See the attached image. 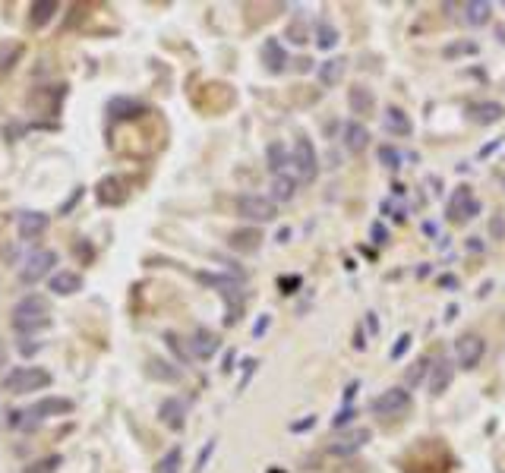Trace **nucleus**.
Wrapping results in <instances>:
<instances>
[{
	"mask_svg": "<svg viewBox=\"0 0 505 473\" xmlns=\"http://www.w3.org/2000/svg\"><path fill=\"white\" fill-rule=\"evenodd\" d=\"M50 325V303L41 294H29L13 306V328L16 331H38Z\"/></svg>",
	"mask_w": 505,
	"mask_h": 473,
	"instance_id": "f257e3e1",
	"label": "nucleus"
},
{
	"mask_svg": "<svg viewBox=\"0 0 505 473\" xmlns=\"http://www.w3.org/2000/svg\"><path fill=\"white\" fill-rule=\"evenodd\" d=\"M48 385H50V372L38 369V366H19V369L4 376V388L10 395H29V391H41Z\"/></svg>",
	"mask_w": 505,
	"mask_h": 473,
	"instance_id": "f03ea898",
	"label": "nucleus"
},
{
	"mask_svg": "<svg viewBox=\"0 0 505 473\" xmlns=\"http://www.w3.org/2000/svg\"><path fill=\"white\" fill-rule=\"evenodd\" d=\"M290 164H294L297 177H300L303 183H313L316 174H319V158H316V149L313 142H309L307 136H300L294 142V155H290Z\"/></svg>",
	"mask_w": 505,
	"mask_h": 473,
	"instance_id": "7ed1b4c3",
	"label": "nucleus"
},
{
	"mask_svg": "<svg viewBox=\"0 0 505 473\" xmlns=\"http://www.w3.org/2000/svg\"><path fill=\"white\" fill-rule=\"evenodd\" d=\"M54 265H57V252H54V249H38V252H32V256L25 259L22 271H19V281H22V284H38L50 268H54Z\"/></svg>",
	"mask_w": 505,
	"mask_h": 473,
	"instance_id": "20e7f679",
	"label": "nucleus"
},
{
	"mask_svg": "<svg viewBox=\"0 0 505 473\" xmlns=\"http://www.w3.org/2000/svg\"><path fill=\"white\" fill-rule=\"evenodd\" d=\"M237 212L243 214L246 221H275L278 208H275V199H265V196H240L237 199Z\"/></svg>",
	"mask_w": 505,
	"mask_h": 473,
	"instance_id": "39448f33",
	"label": "nucleus"
},
{
	"mask_svg": "<svg viewBox=\"0 0 505 473\" xmlns=\"http://www.w3.org/2000/svg\"><path fill=\"white\" fill-rule=\"evenodd\" d=\"M483 338L480 334H461L458 344H454V357H458V366L461 369H477L480 359H483Z\"/></svg>",
	"mask_w": 505,
	"mask_h": 473,
	"instance_id": "423d86ee",
	"label": "nucleus"
},
{
	"mask_svg": "<svg viewBox=\"0 0 505 473\" xmlns=\"http://www.w3.org/2000/svg\"><path fill=\"white\" fill-rule=\"evenodd\" d=\"M480 212V202L471 196V186H454L452 199H448V221L461 224V221L473 218Z\"/></svg>",
	"mask_w": 505,
	"mask_h": 473,
	"instance_id": "0eeeda50",
	"label": "nucleus"
},
{
	"mask_svg": "<svg viewBox=\"0 0 505 473\" xmlns=\"http://www.w3.org/2000/svg\"><path fill=\"white\" fill-rule=\"evenodd\" d=\"M408 407H410V395H408L404 388H389V391H382V395H379L376 401L370 404V410H372V413H379V416L404 413Z\"/></svg>",
	"mask_w": 505,
	"mask_h": 473,
	"instance_id": "6e6552de",
	"label": "nucleus"
},
{
	"mask_svg": "<svg viewBox=\"0 0 505 473\" xmlns=\"http://www.w3.org/2000/svg\"><path fill=\"white\" fill-rule=\"evenodd\" d=\"M370 441V429H351V432H344L338 441H332L328 445V451L332 454H338V458H347V454H354V451H360V448Z\"/></svg>",
	"mask_w": 505,
	"mask_h": 473,
	"instance_id": "1a4fd4ad",
	"label": "nucleus"
},
{
	"mask_svg": "<svg viewBox=\"0 0 505 473\" xmlns=\"http://www.w3.org/2000/svg\"><path fill=\"white\" fill-rule=\"evenodd\" d=\"M73 410V401L69 397H41L38 404H32V410L25 416H35V420H44V416H60Z\"/></svg>",
	"mask_w": 505,
	"mask_h": 473,
	"instance_id": "9d476101",
	"label": "nucleus"
},
{
	"mask_svg": "<svg viewBox=\"0 0 505 473\" xmlns=\"http://www.w3.org/2000/svg\"><path fill=\"white\" fill-rule=\"evenodd\" d=\"M48 231V214L44 212H22L19 214V237L22 240H35Z\"/></svg>",
	"mask_w": 505,
	"mask_h": 473,
	"instance_id": "9b49d317",
	"label": "nucleus"
},
{
	"mask_svg": "<svg viewBox=\"0 0 505 473\" xmlns=\"http://www.w3.org/2000/svg\"><path fill=\"white\" fill-rule=\"evenodd\" d=\"M366 145H370V130L363 123H357V120L344 123V149L351 155H360V151H366Z\"/></svg>",
	"mask_w": 505,
	"mask_h": 473,
	"instance_id": "f8f14e48",
	"label": "nucleus"
},
{
	"mask_svg": "<svg viewBox=\"0 0 505 473\" xmlns=\"http://www.w3.org/2000/svg\"><path fill=\"white\" fill-rule=\"evenodd\" d=\"M344 69H347V60H344V57H332V60L319 63V82H322L325 88L338 85V82L344 79Z\"/></svg>",
	"mask_w": 505,
	"mask_h": 473,
	"instance_id": "ddd939ff",
	"label": "nucleus"
},
{
	"mask_svg": "<svg viewBox=\"0 0 505 473\" xmlns=\"http://www.w3.org/2000/svg\"><path fill=\"white\" fill-rule=\"evenodd\" d=\"M215 350H218V338H215L212 331H206V328H199V331L193 334V341H189V353L199 359H208Z\"/></svg>",
	"mask_w": 505,
	"mask_h": 473,
	"instance_id": "4468645a",
	"label": "nucleus"
},
{
	"mask_svg": "<svg viewBox=\"0 0 505 473\" xmlns=\"http://www.w3.org/2000/svg\"><path fill=\"white\" fill-rule=\"evenodd\" d=\"M183 401H177V397H168V401H161V407H158V416H161V423L168 429H183Z\"/></svg>",
	"mask_w": 505,
	"mask_h": 473,
	"instance_id": "2eb2a0df",
	"label": "nucleus"
},
{
	"mask_svg": "<svg viewBox=\"0 0 505 473\" xmlns=\"http://www.w3.org/2000/svg\"><path fill=\"white\" fill-rule=\"evenodd\" d=\"M98 199L105 202V205H120V202L126 199L123 183H120L117 177H105V180L98 183Z\"/></svg>",
	"mask_w": 505,
	"mask_h": 473,
	"instance_id": "dca6fc26",
	"label": "nucleus"
},
{
	"mask_svg": "<svg viewBox=\"0 0 505 473\" xmlns=\"http://www.w3.org/2000/svg\"><path fill=\"white\" fill-rule=\"evenodd\" d=\"M347 104H351V111L354 114H370L372 111V104H376V98H372V92L366 85H354L351 92H347Z\"/></svg>",
	"mask_w": 505,
	"mask_h": 473,
	"instance_id": "f3484780",
	"label": "nucleus"
},
{
	"mask_svg": "<svg viewBox=\"0 0 505 473\" xmlns=\"http://www.w3.org/2000/svg\"><path fill=\"white\" fill-rule=\"evenodd\" d=\"M50 290H57L60 296H69L82 290V277L76 271H57V275H50Z\"/></svg>",
	"mask_w": 505,
	"mask_h": 473,
	"instance_id": "a211bd4d",
	"label": "nucleus"
},
{
	"mask_svg": "<svg viewBox=\"0 0 505 473\" xmlns=\"http://www.w3.org/2000/svg\"><path fill=\"white\" fill-rule=\"evenodd\" d=\"M385 130L389 132H395V136H410V120H408V114L401 111V107H385Z\"/></svg>",
	"mask_w": 505,
	"mask_h": 473,
	"instance_id": "6ab92c4d",
	"label": "nucleus"
},
{
	"mask_svg": "<svg viewBox=\"0 0 505 473\" xmlns=\"http://www.w3.org/2000/svg\"><path fill=\"white\" fill-rule=\"evenodd\" d=\"M262 57H265V67H269L271 73H281L284 63H288V54H284V48L278 44V38H269V41L262 44Z\"/></svg>",
	"mask_w": 505,
	"mask_h": 473,
	"instance_id": "aec40b11",
	"label": "nucleus"
},
{
	"mask_svg": "<svg viewBox=\"0 0 505 473\" xmlns=\"http://www.w3.org/2000/svg\"><path fill=\"white\" fill-rule=\"evenodd\" d=\"M502 104L499 101H480V104H471V117L477 120V123H496V120H502Z\"/></svg>",
	"mask_w": 505,
	"mask_h": 473,
	"instance_id": "412c9836",
	"label": "nucleus"
},
{
	"mask_svg": "<svg viewBox=\"0 0 505 473\" xmlns=\"http://www.w3.org/2000/svg\"><path fill=\"white\" fill-rule=\"evenodd\" d=\"M142 111H145V104H139V101H130V98H114L111 104H107V114H111L114 120H130V117H139Z\"/></svg>",
	"mask_w": 505,
	"mask_h": 473,
	"instance_id": "4be33fe9",
	"label": "nucleus"
},
{
	"mask_svg": "<svg viewBox=\"0 0 505 473\" xmlns=\"http://www.w3.org/2000/svg\"><path fill=\"white\" fill-rule=\"evenodd\" d=\"M259 243H262V233L252 231V227H246V231H234L231 233V246L237 252H256Z\"/></svg>",
	"mask_w": 505,
	"mask_h": 473,
	"instance_id": "5701e85b",
	"label": "nucleus"
},
{
	"mask_svg": "<svg viewBox=\"0 0 505 473\" xmlns=\"http://www.w3.org/2000/svg\"><path fill=\"white\" fill-rule=\"evenodd\" d=\"M54 13H57V0H35V4H32V10H29L32 29H41V25H48Z\"/></svg>",
	"mask_w": 505,
	"mask_h": 473,
	"instance_id": "b1692460",
	"label": "nucleus"
},
{
	"mask_svg": "<svg viewBox=\"0 0 505 473\" xmlns=\"http://www.w3.org/2000/svg\"><path fill=\"white\" fill-rule=\"evenodd\" d=\"M452 376H454V366H452V359H439L436 363V372H433V395H442V391L452 385Z\"/></svg>",
	"mask_w": 505,
	"mask_h": 473,
	"instance_id": "393cba45",
	"label": "nucleus"
},
{
	"mask_svg": "<svg viewBox=\"0 0 505 473\" xmlns=\"http://www.w3.org/2000/svg\"><path fill=\"white\" fill-rule=\"evenodd\" d=\"M199 284H206V287H215L218 294H227V290H240V281L237 277H227V275H208V271H199Z\"/></svg>",
	"mask_w": 505,
	"mask_h": 473,
	"instance_id": "a878e982",
	"label": "nucleus"
},
{
	"mask_svg": "<svg viewBox=\"0 0 505 473\" xmlns=\"http://www.w3.org/2000/svg\"><path fill=\"white\" fill-rule=\"evenodd\" d=\"M490 13H492V6L486 4V0H473V4L464 6V22L467 25H483V22H490Z\"/></svg>",
	"mask_w": 505,
	"mask_h": 473,
	"instance_id": "bb28decb",
	"label": "nucleus"
},
{
	"mask_svg": "<svg viewBox=\"0 0 505 473\" xmlns=\"http://www.w3.org/2000/svg\"><path fill=\"white\" fill-rule=\"evenodd\" d=\"M265 161H269V170H271V174L278 177V174H281V170L290 164V158H288V151H284L281 142H271L269 151H265Z\"/></svg>",
	"mask_w": 505,
	"mask_h": 473,
	"instance_id": "cd10ccee",
	"label": "nucleus"
},
{
	"mask_svg": "<svg viewBox=\"0 0 505 473\" xmlns=\"http://www.w3.org/2000/svg\"><path fill=\"white\" fill-rule=\"evenodd\" d=\"M294 189H297V183H294V177H288V174H278L275 183H271V196H275L278 202L294 199Z\"/></svg>",
	"mask_w": 505,
	"mask_h": 473,
	"instance_id": "c85d7f7f",
	"label": "nucleus"
},
{
	"mask_svg": "<svg viewBox=\"0 0 505 473\" xmlns=\"http://www.w3.org/2000/svg\"><path fill=\"white\" fill-rule=\"evenodd\" d=\"M316 44H319L322 50L335 48V44H338V29H335L332 22H325V19H322V22L316 25Z\"/></svg>",
	"mask_w": 505,
	"mask_h": 473,
	"instance_id": "c756f323",
	"label": "nucleus"
},
{
	"mask_svg": "<svg viewBox=\"0 0 505 473\" xmlns=\"http://www.w3.org/2000/svg\"><path fill=\"white\" fill-rule=\"evenodd\" d=\"M60 464H63V458H60V454H48V458L35 460L32 467H25V473H54Z\"/></svg>",
	"mask_w": 505,
	"mask_h": 473,
	"instance_id": "7c9ffc66",
	"label": "nucleus"
},
{
	"mask_svg": "<svg viewBox=\"0 0 505 473\" xmlns=\"http://www.w3.org/2000/svg\"><path fill=\"white\" fill-rule=\"evenodd\" d=\"M429 366H433V359H429V357H420V359H417V363L408 369V385H420L423 378H426Z\"/></svg>",
	"mask_w": 505,
	"mask_h": 473,
	"instance_id": "2f4dec72",
	"label": "nucleus"
},
{
	"mask_svg": "<svg viewBox=\"0 0 505 473\" xmlns=\"http://www.w3.org/2000/svg\"><path fill=\"white\" fill-rule=\"evenodd\" d=\"M177 470H180V448H170V451L158 460L155 473H177Z\"/></svg>",
	"mask_w": 505,
	"mask_h": 473,
	"instance_id": "473e14b6",
	"label": "nucleus"
},
{
	"mask_svg": "<svg viewBox=\"0 0 505 473\" xmlns=\"http://www.w3.org/2000/svg\"><path fill=\"white\" fill-rule=\"evenodd\" d=\"M379 161H382L385 167L398 170L401 167V151H398L395 145H379Z\"/></svg>",
	"mask_w": 505,
	"mask_h": 473,
	"instance_id": "72a5a7b5",
	"label": "nucleus"
},
{
	"mask_svg": "<svg viewBox=\"0 0 505 473\" xmlns=\"http://www.w3.org/2000/svg\"><path fill=\"white\" fill-rule=\"evenodd\" d=\"M461 54H477V41H454V44H448L445 48V60H454V57H461Z\"/></svg>",
	"mask_w": 505,
	"mask_h": 473,
	"instance_id": "f704fd0d",
	"label": "nucleus"
},
{
	"mask_svg": "<svg viewBox=\"0 0 505 473\" xmlns=\"http://www.w3.org/2000/svg\"><path fill=\"white\" fill-rule=\"evenodd\" d=\"M149 372H152V376H158V378H168V382L180 378V372L168 369V363H164V359H149Z\"/></svg>",
	"mask_w": 505,
	"mask_h": 473,
	"instance_id": "c9c22d12",
	"label": "nucleus"
},
{
	"mask_svg": "<svg viewBox=\"0 0 505 473\" xmlns=\"http://www.w3.org/2000/svg\"><path fill=\"white\" fill-rule=\"evenodd\" d=\"M19 54H22V48H19V44H13L10 54H6V48H0V73H4V69H10V67H13V60H16Z\"/></svg>",
	"mask_w": 505,
	"mask_h": 473,
	"instance_id": "e433bc0d",
	"label": "nucleus"
},
{
	"mask_svg": "<svg viewBox=\"0 0 505 473\" xmlns=\"http://www.w3.org/2000/svg\"><path fill=\"white\" fill-rule=\"evenodd\" d=\"M288 35H290V41H294V44H303V41H307V25L297 19V22H290Z\"/></svg>",
	"mask_w": 505,
	"mask_h": 473,
	"instance_id": "4c0bfd02",
	"label": "nucleus"
},
{
	"mask_svg": "<svg viewBox=\"0 0 505 473\" xmlns=\"http://www.w3.org/2000/svg\"><path fill=\"white\" fill-rule=\"evenodd\" d=\"M408 347H410V334H401V338H398V344L389 350V357L391 359H401L404 353H408Z\"/></svg>",
	"mask_w": 505,
	"mask_h": 473,
	"instance_id": "58836bf2",
	"label": "nucleus"
},
{
	"mask_svg": "<svg viewBox=\"0 0 505 473\" xmlns=\"http://www.w3.org/2000/svg\"><path fill=\"white\" fill-rule=\"evenodd\" d=\"M278 287H281L284 294H294V290L300 287V277H297V275H288V277H281V281H278Z\"/></svg>",
	"mask_w": 505,
	"mask_h": 473,
	"instance_id": "ea45409f",
	"label": "nucleus"
},
{
	"mask_svg": "<svg viewBox=\"0 0 505 473\" xmlns=\"http://www.w3.org/2000/svg\"><path fill=\"white\" fill-rule=\"evenodd\" d=\"M351 420H354V407H344V410H341V413L332 420V426H335V429H341V426H347Z\"/></svg>",
	"mask_w": 505,
	"mask_h": 473,
	"instance_id": "a19ab883",
	"label": "nucleus"
},
{
	"mask_svg": "<svg viewBox=\"0 0 505 473\" xmlns=\"http://www.w3.org/2000/svg\"><path fill=\"white\" fill-rule=\"evenodd\" d=\"M490 231H492V237H496V240H502V237H505V214H499V218H492Z\"/></svg>",
	"mask_w": 505,
	"mask_h": 473,
	"instance_id": "79ce46f5",
	"label": "nucleus"
},
{
	"mask_svg": "<svg viewBox=\"0 0 505 473\" xmlns=\"http://www.w3.org/2000/svg\"><path fill=\"white\" fill-rule=\"evenodd\" d=\"M370 231H372V240H376V243H389V231H385V227L379 224V221L370 227Z\"/></svg>",
	"mask_w": 505,
	"mask_h": 473,
	"instance_id": "37998d69",
	"label": "nucleus"
},
{
	"mask_svg": "<svg viewBox=\"0 0 505 473\" xmlns=\"http://www.w3.org/2000/svg\"><path fill=\"white\" fill-rule=\"evenodd\" d=\"M212 451H215V441H208V445L199 451V460H196V473H199L202 467H206V460H208V454H212Z\"/></svg>",
	"mask_w": 505,
	"mask_h": 473,
	"instance_id": "c03bdc74",
	"label": "nucleus"
},
{
	"mask_svg": "<svg viewBox=\"0 0 505 473\" xmlns=\"http://www.w3.org/2000/svg\"><path fill=\"white\" fill-rule=\"evenodd\" d=\"M313 423H316V416H307V420L294 423V426H290V429H294V432H303V429H309V426H313Z\"/></svg>",
	"mask_w": 505,
	"mask_h": 473,
	"instance_id": "a18cd8bd",
	"label": "nucleus"
},
{
	"mask_svg": "<svg viewBox=\"0 0 505 473\" xmlns=\"http://www.w3.org/2000/svg\"><path fill=\"white\" fill-rule=\"evenodd\" d=\"M354 395H357V382H351V385H347V388H344V404H347V407H351Z\"/></svg>",
	"mask_w": 505,
	"mask_h": 473,
	"instance_id": "49530a36",
	"label": "nucleus"
},
{
	"mask_svg": "<svg viewBox=\"0 0 505 473\" xmlns=\"http://www.w3.org/2000/svg\"><path fill=\"white\" fill-rule=\"evenodd\" d=\"M499 145H502V139H496V142H490V145H483V149H480V158H486V155H492V151L499 149Z\"/></svg>",
	"mask_w": 505,
	"mask_h": 473,
	"instance_id": "de8ad7c7",
	"label": "nucleus"
},
{
	"mask_svg": "<svg viewBox=\"0 0 505 473\" xmlns=\"http://www.w3.org/2000/svg\"><path fill=\"white\" fill-rule=\"evenodd\" d=\"M366 328H370L372 334L379 331V319H376V313H366Z\"/></svg>",
	"mask_w": 505,
	"mask_h": 473,
	"instance_id": "09e8293b",
	"label": "nucleus"
},
{
	"mask_svg": "<svg viewBox=\"0 0 505 473\" xmlns=\"http://www.w3.org/2000/svg\"><path fill=\"white\" fill-rule=\"evenodd\" d=\"M439 284H442V287H458V277H454V275H442Z\"/></svg>",
	"mask_w": 505,
	"mask_h": 473,
	"instance_id": "8fccbe9b",
	"label": "nucleus"
},
{
	"mask_svg": "<svg viewBox=\"0 0 505 473\" xmlns=\"http://www.w3.org/2000/svg\"><path fill=\"white\" fill-rule=\"evenodd\" d=\"M265 328H269V315H262V319L256 322V328H252V334H256V338H259V334H262Z\"/></svg>",
	"mask_w": 505,
	"mask_h": 473,
	"instance_id": "3c124183",
	"label": "nucleus"
}]
</instances>
